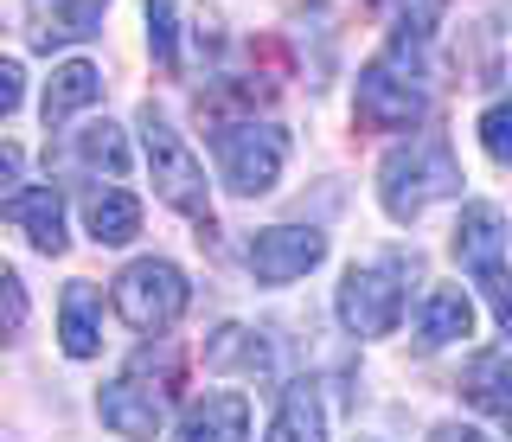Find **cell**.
Returning a JSON list of instances; mask_svg holds the SVG:
<instances>
[{
    "mask_svg": "<svg viewBox=\"0 0 512 442\" xmlns=\"http://www.w3.org/2000/svg\"><path fill=\"white\" fill-rule=\"evenodd\" d=\"M58 340L71 359H90L103 334H96V282H71L64 289V308H58Z\"/></svg>",
    "mask_w": 512,
    "mask_h": 442,
    "instance_id": "cell-18",
    "label": "cell"
},
{
    "mask_svg": "<svg viewBox=\"0 0 512 442\" xmlns=\"http://www.w3.org/2000/svg\"><path fill=\"white\" fill-rule=\"evenodd\" d=\"M71 148H77V161H84V167L128 173V141H122V129H116V122H90V129L77 135Z\"/></svg>",
    "mask_w": 512,
    "mask_h": 442,
    "instance_id": "cell-20",
    "label": "cell"
},
{
    "mask_svg": "<svg viewBox=\"0 0 512 442\" xmlns=\"http://www.w3.org/2000/svg\"><path fill=\"white\" fill-rule=\"evenodd\" d=\"M0 212H7V225H20L32 238V250H45V257L64 250V199H58V186H26V193H13Z\"/></svg>",
    "mask_w": 512,
    "mask_h": 442,
    "instance_id": "cell-11",
    "label": "cell"
},
{
    "mask_svg": "<svg viewBox=\"0 0 512 442\" xmlns=\"http://www.w3.org/2000/svg\"><path fill=\"white\" fill-rule=\"evenodd\" d=\"M141 148H148V173H154V193L173 205V212L212 225V186H205L199 154L186 148V135L160 116L154 103H141Z\"/></svg>",
    "mask_w": 512,
    "mask_h": 442,
    "instance_id": "cell-2",
    "label": "cell"
},
{
    "mask_svg": "<svg viewBox=\"0 0 512 442\" xmlns=\"http://www.w3.org/2000/svg\"><path fill=\"white\" fill-rule=\"evenodd\" d=\"M263 442H327V410H320L308 378H295V385L282 391V404H276V417H269Z\"/></svg>",
    "mask_w": 512,
    "mask_h": 442,
    "instance_id": "cell-15",
    "label": "cell"
},
{
    "mask_svg": "<svg viewBox=\"0 0 512 442\" xmlns=\"http://www.w3.org/2000/svg\"><path fill=\"white\" fill-rule=\"evenodd\" d=\"M148 45L160 65H173L180 58V33H173V0H148Z\"/></svg>",
    "mask_w": 512,
    "mask_h": 442,
    "instance_id": "cell-22",
    "label": "cell"
},
{
    "mask_svg": "<svg viewBox=\"0 0 512 442\" xmlns=\"http://www.w3.org/2000/svg\"><path fill=\"white\" fill-rule=\"evenodd\" d=\"M103 33V0H26V39L32 52L52 45H77Z\"/></svg>",
    "mask_w": 512,
    "mask_h": 442,
    "instance_id": "cell-9",
    "label": "cell"
},
{
    "mask_svg": "<svg viewBox=\"0 0 512 442\" xmlns=\"http://www.w3.org/2000/svg\"><path fill=\"white\" fill-rule=\"evenodd\" d=\"M167 404H173V378L167 372L148 378V359H135L116 385L96 391V417H103L116 436H128V442H154L160 423H167Z\"/></svg>",
    "mask_w": 512,
    "mask_h": 442,
    "instance_id": "cell-7",
    "label": "cell"
},
{
    "mask_svg": "<svg viewBox=\"0 0 512 442\" xmlns=\"http://www.w3.org/2000/svg\"><path fill=\"white\" fill-rule=\"evenodd\" d=\"M461 391H468L474 410H487V417L512 436V359L506 353H480L468 366V385H461Z\"/></svg>",
    "mask_w": 512,
    "mask_h": 442,
    "instance_id": "cell-17",
    "label": "cell"
},
{
    "mask_svg": "<svg viewBox=\"0 0 512 442\" xmlns=\"http://www.w3.org/2000/svg\"><path fill=\"white\" fill-rule=\"evenodd\" d=\"M26 97V71H20V58H0V116H13Z\"/></svg>",
    "mask_w": 512,
    "mask_h": 442,
    "instance_id": "cell-25",
    "label": "cell"
},
{
    "mask_svg": "<svg viewBox=\"0 0 512 442\" xmlns=\"http://www.w3.org/2000/svg\"><path fill=\"white\" fill-rule=\"evenodd\" d=\"M320 257H327V238H320L314 225H269V231L250 238V270H256V282H269V289L301 282Z\"/></svg>",
    "mask_w": 512,
    "mask_h": 442,
    "instance_id": "cell-8",
    "label": "cell"
},
{
    "mask_svg": "<svg viewBox=\"0 0 512 442\" xmlns=\"http://www.w3.org/2000/svg\"><path fill=\"white\" fill-rule=\"evenodd\" d=\"M429 442H487V436H480V430H468V423H442V430L429 436Z\"/></svg>",
    "mask_w": 512,
    "mask_h": 442,
    "instance_id": "cell-27",
    "label": "cell"
},
{
    "mask_svg": "<svg viewBox=\"0 0 512 442\" xmlns=\"http://www.w3.org/2000/svg\"><path fill=\"white\" fill-rule=\"evenodd\" d=\"M480 148L500 167H512V103H493L487 116H480Z\"/></svg>",
    "mask_w": 512,
    "mask_h": 442,
    "instance_id": "cell-21",
    "label": "cell"
},
{
    "mask_svg": "<svg viewBox=\"0 0 512 442\" xmlns=\"http://www.w3.org/2000/svg\"><path fill=\"white\" fill-rule=\"evenodd\" d=\"M180 442H250V404L237 391H212L180 423Z\"/></svg>",
    "mask_w": 512,
    "mask_h": 442,
    "instance_id": "cell-13",
    "label": "cell"
},
{
    "mask_svg": "<svg viewBox=\"0 0 512 442\" xmlns=\"http://www.w3.org/2000/svg\"><path fill=\"white\" fill-rule=\"evenodd\" d=\"M84 103H103V71L84 65V58H71V65H58L52 84H45V103H39L45 129H64Z\"/></svg>",
    "mask_w": 512,
    "mask_h": 442,
    "instance_id": "cell-12",
    "label": "cell"
},
{
    "mask_svg": "<svg viewBox=\"0 0 512 442\" xmlns=\"http://www.w3.org/2000/svg\"><path fill=\"white\" fill-rule=\"evenodd\" d=\"M20 327H26V289H20V276L0 263V346L20 334Z\"/></svg>",
    "mask_w": 512,
    "mask_h": 442,
    "instance_id": "cell-23",
    "label": "cell"
},
{
    "mask_svg": "<svg viewBox=\"0 0 512 442\" xmlns=\"http://www.w3.org/2000/svg\"><path fill=\"white\" fill-rule=\"evenodd\" d=\"M404 257L397 263H352L340 282V327L359 340H384L404 321Z\"/></svg>",
    "mask_w": 512,
    "mask_h": 442,
    "instance_id": "cell-6",
    "label": "cell"
},
{
    "mask_svg": "<svg viewBox=\"0 0 512 442\" xmlns=\"http://www.w3.org/2000/svg\"><path fill=\"white\" fill-rule=\"evenodd\" d=\"M20 173H26V154L13 141H0V186H20Z\"/></svg>",
    "mask_w": 512,
    "mask_h": 442,
    "instance_id": "cell-26",
    "label": "cell"
},
{
    "mask_svg": "<svg viewBox=\"0 0 512 442\" xmlns=\"http://www.w3.org/2000/svg\"><path fill=\"white\" fill-rule=\"evenodd\" d=\"M205 366L212 372H269L276 366V353L263 346V334H250V327H218L212 346H205Z\"/></svg>",
    "mask_w": 512,
    "mask_h": 442,
    "instance_id": "cell-19",
    "label": "cell"
},
{
    "mask_svg": "<svg viewBox=\"0 0 512 442\" xmlns=\"http://www.w3.org/2000/svg\"><path fill=\"white\" fill-rule=\"evenodd\" d=\"M455 193H461V161L442 135H410L378 167V205L397 225H416L436 199H455Z\"/></svg>",
    "mask_w": 512,
    "mask_h": 442,
    "instance_id": "cell-1",
    "label": "cell"
},
{
    "mask_svg": "<svg viewBox=\"0 0 512 442\" xmlns=\"http://www.w3.org/2000/svg\"><path fill=\"white\" fill-rule=\"evenodd\" d=\"M480 289H487V302H493V321H500V334L512 340V276L493 270V276H480Z\"/></svg>",
    "mask_w": 512,
    "mask_h": 442,
    "instance_id": "cell-24",
    "label": "cell"
},
{
    "mask_svg": "<svg viewBox=\"0 0 512 442\" xmlns=\"http://www.w3.org/2000/svg\"><path fill=\"white\" fill-rule=\"evenodd\" d=\"M423 109H429V90H423L416 45L391 39V52H378L359 71V122L365 129H410Z\"/></svg>",
    "mask_w": 512,
    "mask_h": 442,
    "instance_id": "cell-3",
    "label": "cell"
},
{
    "mask_svg": "<svg viewBox=\"0 0 512 442\" xmlns=\"http://www.w3.org/2000/svg\"><path fill=\"white\" fill-rule=\"evenodd\" d=\"M186 302H192V289L167 257H135L116 276V314L135 327V334H167V327L186 314Z\"/></svg>",
    "mask_w": 512,
    "mask_h": 442,
    "instance_id": "cell-5",
    "label": "cell"
},
{
    "mask_svg": "<svg viewBox=\"0 0 512 442\" xmlns=\"http://www.w3.org/2000/svg\"><path fill=\"white\" fill-rule=\"evenodd\" d=\"M474 334V302L461 289H429L416 308V340L423 346H455Z\"/></svg>",
    "mask_w": 512,
    "mask_h": 442,
    "instance_id": "cell-14",
    "label": "cell"
},
{
    "mask_svg": "<svg viewBox=\"0 0 512 442\" xmlns=\"http://www.w3.org/2000/svg\"><path fill=\"white\" fill-rule=\"evenodd\" d=\"M372 7H378V0H372Z\"/></svg>",
    "mask_w": 512,
    "mask_h": 442,
    "instance_id": "cell-28",
    "label": "cell"
},
{
    "mask_svg": "<svg viewBox=\"0 0 512 442\" xmlns=\"http://www.w3.org/2000/svg\"><path fill=\"white\" fill-rule=\"evenodd\" d=\"M84 231L96 244H128L141 231V199L122 193V186H96L84 199Z\"/></svg>",
    "mask_w": 512,
    "mask_h": 442,
    "instance_id": "cell-16",
    "label": "cell"
},
{
    "mask_svg": "<svg viewBox=\"0 0 512 442\" xmlns=\"http://www.w3.org/2000/svg\"><path fill=\"white\" fill-rule=\"evenodd\" d=\"M212 154H218V173L231 193H269V186L282 180V161H288V135L276 122H224L212 135Z\"/></svg>",
    "mask_w": 512,
    "mask_h": 442,
    "instance_id": "cell-4",
    "label": "cell"
},
{
    "mask_svg": "<svg viewBox=\"0 0 512 442\" xmlns=\"http://www.w3.org/2000/svg\"><path fill=\"white\" fill-rule=\"evenodd\" d=\"M448 250H455V263L468 276H493L506 257V212L500 205H468V212L455 218V231H448Z\"/></svg>",
    "mask_w": 512,
    "mask_h": 442,
    "instance_id": "cell-10",
    "label": "cell"
}]
</instances>
